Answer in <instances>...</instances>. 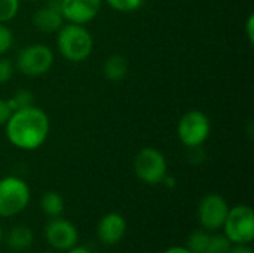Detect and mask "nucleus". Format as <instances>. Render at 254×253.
I'll use <instances>...</instances> for the list:
<instances>
[{
    "mask_svg": "<svg viewBox=\"0 0 254 253\" xmlns=\"http://www.w3.org/2000/svg\"><path fill=\"white\" fill-rule=\"evenodd\" d=\"M6 240H7L9 249H12L13 252H24V251H28L31 248L34 236H33V231L28 227L18 225V227H13L7 233Z\"/></svg>",
    "mask_w": 254,
    "mask_h": 253,
    "instance_id": "nucleus-13",
    "label": "nucleus"
},
{
    "mask_svg": "<svg viewBox=\"0 0 254 253\" xmlns=\"http://www.w3.org/2000/svg\"><path fill=\"white\" fill-rule=\"evenodd\" d=\"M64 21L85 25L91 22L103 6V0H60Z\"/></svg>",
    "mask_w": 254,
    "mask_h": 253,
    "instance_id": "nucleus-10",
    "label": "nucleus"
},
{
    "mask_svg": "<svg viewBox=\"0 0 254 253\" xmlns=\"http://www.w3.org/2000/svg\"><path fill=\"white\" fill-rule=\"evenodd\" d=\"M103 1H106L112 9L118 12H124V13L134 12L140 9L144 3V0H103Z\"/></svg>",
    "mask_w": 254,
    "mask_h": 253,
    "instance_id": "nucleus-19",
    "label": "nucleus"
},
{
    "mask_svg": "<svg viewBox=\"0 0 254 253\" xmlns=\"http://www.w3.org/2000/svg\"><path fill=\"white\" fill-rule=\"evenodd\" d=\"M12 45H13V33H12V30L6 24L0 22V57L4 55L6 52H9Z\"/></svg>",
    "mask_w": 254,
    "mask_h": 253,
    "instance_id": "nucleus-21",
    "label": "nucleus"
},
{
    "mask_svg": "<svg viewBox=\"0 0 254 253\" xmlns=\"http://www.w3.org/2000/svg\"><path fill=\"white\" fill-rule=\"evenodd\" d=\"M164 253H192L188 248H183V246H173V248H168Z\"/></svg>",
    "mask_w": 254,
    "mask_h": 253,
    "instance_id": "nucleus-26",
    "label": "nucleus"
},
{
    "mask_svg": "<svg viewBox=\"0 0 254 253\" xmlns=\"http://www.w3.org/2000/svg\"><path fill=\"white\" fill-rule=\"evenodd\" d=\"M247 37H249V40L250 42H253L254 40V16L253 15H250L249 16V19H247Z\"/></svg>",
    "mask_w": 254,
    "mask_h": 253,
    "instance_id": "nucleus-25",
    "label": "nucleus"
},
{
    "mask_svg": "<svg viewBox=\"0 0 254 253\" xmlns=\"http://www.w3.org/2000/svg\"><path fill=\"white\" fill-rule=\"evenodd\" d=\"M30 1H43V0H30Z\"/></svg>",
    "mask_w": 254,
    "mask_h": 253,
    "instance_id": "nucleus-30",
    "label": "nucleus"
},
{
    "mask_svg": "<svg viewBox=\"0 0 254 253\" xmlns=\"http://www.w3.org/2000/svg\"><path fill=\"white\" fill-rule=\"evenodd\" d=\"M15 72V64L12 63V60L4 58L3 55L0 57V85L6 84L12 79Z\"/></svg>",
    "mask_w": 254,
    "mask_h": 253,
    "instance_id": "nucleus-22",
    "label": "nucleus"
},
{
    "mask_svg": "<svg viewBox=\"0 0 254 253\" xmlns=\"http://www.w3.org/2000/svg\"><path fill=\"white\" fill-rule=\"evenodd\" d=\"M40 207L49 219L60 218L64 212V198L55 191H48L40 198Z\"/></svg>",
    "mask_w": 254,
    "mask_h": 253,
    "instance_id": "nucleus-15",
    "label": "nucleus"
},
{
    "mask_svg": "<svg viewBox=\"0 0 254 253\" xmlns=\"http://www.w3.org/2000/svg\"><path fill=\"white\" fill-rule=\"evenodd\" d=\"M208 240H210V231L198 230L189 236L186 248L192 253H205L207 246H208Z\"/></svg>",
    "mask_w": 254,
    "mask_h": 253,
    "instance_id": "nucleus-16",
    "label": "nucleus"
},
{
    "mask_svg": "<svg viewBox=\"0 0 254 253\" xmlns=\"http://www.w3.org/2000/svg\"><path fill=\"white\" fill-rule=\"evenodd\" d=\"M229 253H254L250 245H232Z\"/></svg>",
    "mask_w": 254,
    "mask_h": 253,
    "instance_id": "nucleus-24",
    "label": "nucleus"
},
{
    "mask_svg": "<svg viewBox=\"0 0 254 253\" xmlns=\"http://www.w3.org/2000/svg\"><path fill=\"white\" fill-rule=\"evenodd\" d=\"M65 253H92L89 249H86V248H83V246H74V248H71L70 251H67Z\"/></svg>",
    "mask_w": 254,
    "mask_h": 253,
    "instance_id": "nucleus-27",
    "label": "nucleus"
},
{
    "mask_svg": "<svg viewBox=\"0 0 254 253\" xmlns=\"http://www.w3.org/2000/svg\"><path fill=\"white\" fill-rule=\"evenodd\" d=\"M31 198L30 186L16 176L0 179V218H13L22 213Z\"/></svg>",
    "mask_w": 254,
    "mask_h": 253,
    "instance_id": "nucleus-3",
    "label": "nucleus"
},
{
    "mask_svg": "<svg viewBox=\"0 0 254 253\" xmlns=\"http://www.w3.org/2000/svg\"><path fill=\"white\" fill-rule=\"evenodd\" d=\"M3 240V228H1V224H0V243Z\"/></svg>",
    "mask_w": 254,
    "mask_h": 253,
    "instance_id": "nucleus-28",
    "label": "nucleus"
},
{
    "mask_svg": "<svg viewBox=\"0 0 254 253\" xmlns=\"http://www.w3.org/2000/svg\"><path fill=\"white\" fill-rule=\"evenodd\" d=\"M222 230L232 245H250L254 240L253 209L246 204L229 207Z\"/></svg>",
    "mask_w": 254,
    "mask_h": 253,
    "instance_id": "nucleus-4",
    "label": "nucleus"
},
{
    "mask_svg": "<svg viewBox=\"0 0 254 253\" xmlns=\"http://www.w3.org/2000/svg\"><path fill=\"white\" fill-rule=\"evenodd\" d=\"M127 233V221L119 213H107L104 215L97 225V237L104 246L118 245Z\"/></svg>",
    "mask_w": 254,
    "mask_h": 253,
    "instance_id": "nucleus-12",
    "label": "nucleus"
},
{
    "mask_svg": "<svg viewBox=\"0 0 254 253\" xmlns=\"http://www.w3.org/2000/svg\"><path fill=\"white\" fill-rule=\"evenodd\" d=\"M232 243L225 234H210L205 253H229Z\"/></svg>",
    "mask_w": 254,
    "mask_h": 253,
    "instance_id": "nucleus-17",
    "label": "nucleus"
},
{
    "mask_svg": "<svg viewBox=\"0 0 254 253\" xmlns=\"http://www.w3.org/2000/svg\"><path fill=\"white\" fill-rule=\"evenodd\" d=\"M57 48L67 61L82 63L92 54L94 39L85 25L65 22L57 31Z\"/></svg>",
    "mask_w": 254,
    "mask_h": 253,
    "instance_id": "nucleus-2",
    "label": "nucleus"
},
{
    "mask_svg": "<svg viewBox=\"0 0 254 253\" xmlns=\"http://www.w3.org/2000/svg\"><path fill=\"white\" fill-rule=\"evenodd\" d=\"M134 171L143 183L159 185L168 171L167 160L156 148H143L134 158Z\"/></svg>",
    "mask_w": 254,
    "mask_h": 253,
    "instance_id": "nucleus-7",
    "label": "nucleus"
},
{
    "mask_svg": "<svg viewBox=\"0 0 254 253\" xmlns=\"http://www.w3.org/2000/svg\"><path fill=\"white\" fill-rule=\"evenodd\" d=\"M12 110H16V109H22V107H27V106H31L34 98H33V94L27 89H19L16 91L10 98H7Z\"/></svg>",
    "mask_w": 254,
    "mask_h": 253,
    "instance_id": "nucleus-20",
    "label": "nucleus"
},
{
    "mask_svg": "<svg viewBox=\"0 0 254 253\" xmlns=\"http://www.w3.org/2000/svg\"><path fill=\"white\" fill-rule=\"evenodd\" d=\"M51 122L46 112L34 104L16 109L4 124L6 137L21 151H36L48 139Z\"/></svg>",
    "mask_w": 254,
    "mask_h": 253,
    "instance_id": "nucleus-1",
    "label": "nucleus"
},
{
    "mask_svg": "<svg viewBox=\"0 0 254 253\" xmlns=\"http://www.w3.org/2000/svg\"><path fill=\"white\" fill-rule=\"evenodd\" d=\"M12 112L13 110H12L9 101L4 100V98H0V125H4L7 122V119L10 118Z\"/></svg>",
    "mask_w": 254,
    "mask_h": 253,
    "instance_id": "nucleus-23",
    "label": "nucleus"
},
{
    "mask_svg": "<svg viewBox=\"0 0 254 253\" xmlns=\"http://www.w3.org/2000/svg\"><path fill=\"white\" fill-rule=\"evenodd\" d=\"M43 253H60V252H58V251H54V249H52V251H46V252H43Z\"/></svg>",
    "mask_w": 254,
    "mask_h": 253,
    "instance_id": "nucleus-29",
    "label": "nucleus"
},
{
    "mask_svg": "<svg viewBox=\"0 0 254 253\" xmlns=\"http://www.w3.org/2000/svg\"><path fill=\"white\" fill-rule=\"evenodd\" d=\"M210 131L211 124L208 116L198 109L186 112L177 124L179 140L189 149H196L202 146L210 137Z\"/></svg>",
    "mask_w": 254,
    "mask_h": 253,
    "instance_id": "nucleus-5",
    "label": "nucleus"
},
{
    "mask_svg": "<svg viewBox=\"0 0 254 253\" xmlns=\"http://www.w3.org/2000/svg\"><path fill=\"white\" fill-rule=\"evenodd\" d=\"M19 12V0H0V22L12 21Z\"/></svg>",
    "mask_w": 254,
    "mask_h": 253,
    "instance_id": "nucleus-18",
    "label": "nucleus"
},
{
    "mask_svg": "<svg viewBox=\"0 0 254 253\" xmlns=\"http://www.w3.org/2000/svg\"><path fill=\"white\" fill-rule=\"evenodd\" d=\"M64 24L60 0H48L33 15V25L42 33H55Z\"/></svg>",
    "mask_w": 254,
    "mask_h": 253,
    "instance_id": "nucleus-11",
    "label": "nucleus"
},
{
    "mask_svg": "<svg viewBox=\"0 0 254 253\" xmlns=\"http://www.w3.org/2000/svg\"><path fill=\"white\" fill-rule=\"evenodd\" d=\"M103 73L107 81L110 82H119L122 81L128 73V61L124 55L113 54L109 58H106L103 66Z\"/></svg>",
    "mask_w": 254,
    "mask_h": 253,
    "instance_id": "nucleus-14",
    "label": "nucleus"
},
{
    "mask_svg": "<svg viewBox=\"0 0 254 253\" xmlns=\"http://www.w3.org/2000/svg\"><path fill=\"white\" fill-rule=\"evenodd\" d=\"M229 212L228 201L219 194H207L198 206V219L202 230L217 231L222 230Z\"/></svg>",
    "mask_w": 254,
    "mask_h": 253,
    "instance_id": "nucleus-8",
    "label": "nucleus"
},
{
    "mask_svg": "<svg viewBox=\"0 0 254 253\" xmlns=\"http://www.w3.org/2000/svg\"><path fill=\"white\" fill-rule=\"evenodd\" d=\"M45 239L48 245L58 252H67L79 242L77 228L64 218H52L45 227Z\"/></svg>",
    "mask_w": 254,
    "mask_h": 253,
    "instance_id": "nucleus-9",
    "label": "nucleus"
},
{
    "mask_svg": "<svg viewBox=\"0 0 254 253\" xmlns=\"http://www.w3.org/2000/svg\"><path fill=\"white\" fill-rule=\"evenodd\" d=\"M54 66V52L48 45L33 43L24 46L16 57V69L28 78L46 75Z\"/></svg>",
    "mask_w": 254,
    "mask_h": 253,
    "instance_id": "nucleus-6",
    "label": "nucleus"
}]
</instances>
